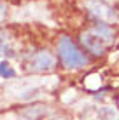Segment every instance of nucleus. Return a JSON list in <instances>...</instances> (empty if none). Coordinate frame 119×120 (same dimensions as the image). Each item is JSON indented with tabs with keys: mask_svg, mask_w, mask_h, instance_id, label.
<instances>
[{
	"mask_svg": "<svg viewBox=\"0 0 119 120\" xmlns=\"http://www.w3.org/2000/svg\"><path fill=\"white\" fill-rule=\"evenodd\" d=\"M58 54L65 68H82L88 64V57L79 51L75 44L68 37H61L58 42Z\"/></svg>",
	"mask_w": 119,
	"mask_h": 120,
	"instance_id": "obj_1",
	"label": "nucleus"
},
{
	"mask_svg": "<svg viewBox=\"0 0 119 120\" xmlns=\"http://www.w3.org/2000/svg\"><path fill=\"white\" fill-rule=\"evenodd\" d=\"M81 42H82L84 47L88 49L89 52H93L95 56H102L105 52V49H107V45H109L105 40H102L100 37H96L91 30L81 35Z\"/></svg>",
	"mask_w": 119,
	"mask_h": 120,
	"instance_id": "obj_2",
	"label": "nucleus"
},
{
	"mask_svg": "<svg viewBox=\"0 0 119 120\" xmlns=\"http://www.w3.org/2000/svg\"><path fill=\"white\" fill-rule=\"evenodd\" d=\"M54 64H56L54 56H53L51 52H47V51H42L33 57V61H32V70H35V71H49V70L54 68Z\"/></svg>",
	"mask_w": 119,
	"mask_h": 120,
	"instance_id": "obj_3",
	"label": "nucleus"
},
{
	"mask_svg": "<svg viewBox=\"0 0 119 120\" xmlns=\"http://www.w3.org/2000/svg\"><path fill=\"white\" fill-rule=\"evenodd\" d=\"M88 7H89V11H91L93 14L98 16L100 19H103V21H114V19H116L114 11H110L105 4L98 2V0H89V2H88Z\"/></svg>",
	"mask_w": 119,
	"mask_h": 120,
	"instance_id": "obj_4",
	"label": "nucleus"
},
{
	"mask_svg": "<svg viewBox=\"0 0 119 120\" xmlns=\"http://www.w3.org/2000/svg\"><path fill=\"white\" fill-rule=\"evenodd\" d=\"M47 113V108L42 105L39 106H28L26 110H23V117L28 118V120H40L44 115Z\"/></svg>",
	"mask_w": 119,
	"mask_h": 120,
	"instance_id": "obj_5",
	"label": "nucleus"
},
{
	"mask_svg": "<svg viewBox=\"0 0 119 120\" xmlns=\"http://www.w3.org/2000/svg\"><path fill=\"white\" fill-rule=\"evenodd\" d=\"M93 33H95L96 37H100L102 40H105L107 44H110L112 42V30L107 26V24H96L95 28L91 30Z\"/></svg>",
	"mask_w": 119,
	"mask_h": 120,
	"instance_id": "obj_6",
	"label": "nucleus"
},
{
	"mask_svg": "<svg viewBox=\"0 0 119 120\" xmlns=\"http://www.w3.org/2000/svg\"><path fill=\"white\" fill-rule=\"evenodd\" d=\"M14 75H16V71L5 63V61H2V63H0V77H4V78H12Z\"/></svg>",
	"mask_w": 119,
	"mask_h": 120,
	"instance_id": "obj_7",
	"label": "nucleus"
},
{
	"mask_svg": "<svg viewBox=\"0 0 119 120\" xmlns=\"http://www.w3.org/2000/svg\"><path fill=\"white\" fill-rule=\"evenodd\" d=\"M82 120H102V110H95V108H89L84 113Z\"/></svg>",
	"mask_w": 119,
	"mask_h": 120,
	"instance_id": "obj_8",
	"label": "nucleus"
},
{
	"mask_svg": "<svg viewBox=\"0 0 119 120\" xmlns=\"http://www.w3.org/2000/svg\"><path fill=\"white\" fill-rule=\"evenodd\" d=\"M0 54H11L9 52V38L5 33H0Z\"/></svg>",
	"mask_w": 119,
	"mask_h": 120,
	"instance_id": "obj_9",
	"label": "nucleus"
},
{
	"mask_svg": "<svg viewBox=\"0 0 119 120\" xmlns=\"http://www.w3.org/2000/svg\"><path fill=\"white\" fill-rule=\"evenodd\" d=\"M5 11H7V9H5V5H4V4L0 2V19H4V18H5V14H7Z\"/></svg>",
	"mask_w": 119,
	"mask_h": 120,
	"instance_id": "obj_10",
	"label": "nucleus"
},
{
	"mask_svg": "<svg viewBox=\"0 0 119 120\" xmlns=\"http://www.w3.org/2000/svg\"><path fill=\"white\" fill-rule=\"evenodd\" d=\"M60 120H61V118H60Z\"/></svg>",
	"mask_w": 119,
	"mask_h": 120,
	"instance_id": "obj_11",
	"label": "nucleus"
}]
</instances>
